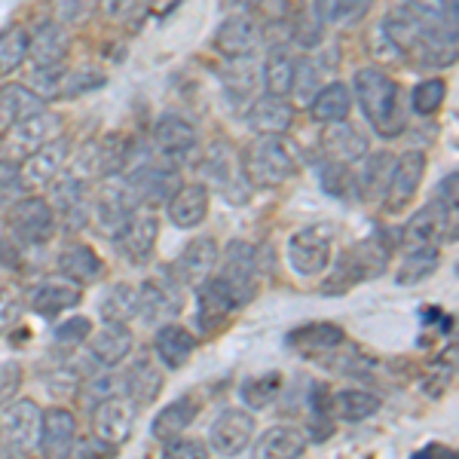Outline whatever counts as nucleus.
<instances>
[{
	"mask_svg": "<svg viewBox=\"0 0 459 459\" xmlns=\"http://www.w3.org/2000/svg\"><path fill=\"white\" fill-rule=\"evenodd\" d=\"M438 248H423V251H404V261L398 264V273H395V282L402 288H413L420 285L423 279L432 276L438 270Z\"/></svg>",
	"mask_w": 459,
	"mask_h": 459,
	"instance_id": "47",
	"label": "nucleus"
},
{
	"mask_svg": "<svg viewBox=\"0 0 459 459\" xmlns=\"http://www.w3.org/2000/svg\"><path fill=\"white\" fill-rule=\"evenodd\" d=\"M279 392H282V374L279 371L248 377V380L239 386L242 402H246V407H251V411H266V407L279 398Z\"/></svg>",
	"mask_w": 459,
	"mask_h": 459,
	"instance_id": "48",
	"label": "nucleus"
},
{
	"mask_svg": "<svg viewBox=\"0 0 459 459\" xmlns=\"http://www.w3.org/2000/svg\"><path fill=\"white\" fill-rule=\"evenodd\" d=\"M199 132L196 126L181 114H162L157 126H153V151L160 160L166 162H181L187 160L190 151H196Z\"/></svg>",
	"mask_w": 459,
	"mask_h": 459,
	"instance_id": "17",
	"label": "nucleus"
},
{
	"mask_svg": "<svg viewBox=\"0 0 459 459\" xmlns=\"http://www.w3.org/2000/svg\"><path fill=\"white\" fill-rule=\"evenodd\" d=\"M386 261H389V246L380 236L355 242L352 248H346L343 255H340V261L334 264V270H331L328 282L322 285V291L343 294L355 285L368 282V279L383 276V273H386Z\"/></svg>",
	"mask_w": 459,
	"mask_h": 459,
	"instance_id": "2",
	"label": "nucleus"
},
{
	"mask_svg": "<svg viewBox=\"0 0 459 459\" xmlns=\"http://www.w3.org/2000/svg\"><path fill=\"white\" fill-rule=\"evenodd\" d=\"M181 307H184L181 282H178L172 273L144 279L142 288H138V316H142L147 325H153V322L162 325L166 318L181 313Z\"/></svg>",
	"mask_w": 459,
	"mask_h": 459,
	"instance_id": "15",
	"label": "nucleus"
},
{
	"mask_svg": "<svg viewBox=\"0 0 459 459\" xmlns=\"http://www.w3.org/2000/svg\"><path fill=\"white\" fill-rule=\"evenodd\" d=\"M196 322L203 328V334H214L221 325H227V318L239 309V300L233 298V291L221 282V276H209L203 285H196Z\"/></svg>",
	"mask_w": 459,
	"mask_h": 459,
	"instance_id": "19",
	"label": "nucleus"
},
{
	"mask_svg": "<svg viewBox=\"0 0 459 459\" xmlns=\"http://www.w3.org/2000/svg\"><path fill=\"white\" fill-rule=\"evenodd\" d=\"M62 77H65V65H53V68H34L31 71V92L40 95L43 101L53 99L62 92Z\"/></svg>",
	"mask_w": 459,
	"mask_h": 459,
	"instance_id": "55",
	"label": "nucleus"
},
{
	"mask_svg": "<svg viewBox=\"0 0 459 459\" xmlns=\"http://www.w3.org/2000/svg\"><path fill=\"white\" fill-rule=\"evenodd\" d=\"M157 236H160V221L151 209H135L132 221L120 230V236L114 239L117 251L126 264L132 266H144L151 264L153 248H157Z\"/></svg>",
	"mask_w": 459,
	"mask_h": 459,
	"instance_id": "14",
	"label": "nucleus"
},
{
	"mask_svg": "<svg viewBox=\"0 0 459 459\" xmlns=\"http://www.w3.org/2000/svg\"><path fill=\"white\" fill-rule=\"evenodd\" d=\"M331 407H334V413L340 420H346V423H361V420L374 417L380 411V398L365 389H343L331 398Z\"/></svg>",
	"mask_w": 459,
	"mask_h": 459,
	"instance_id": "45",
	"label": "nucleus"
},
{
	"mask_svg": "<svg viewBox=\"0 0 459 459\" xmlns=\"http://www.w3.org/2000/svg\"><path fill=\"white\" fill-rule=\"evenodd\" d=\"M246 175L251 187H279L298 172V157L282 135H261L248 151Z\"/></svg>",
	"mask_w": 459,
	"mask_h": 459,
	"instance_id": "3",
	"label": "nucleus"
},
{
	"mask_svg": "<svg viewBox=\"0 0 459 459\" xmlns=\"http://www.w3.org/2000/svg\"><path fill=\"white\" fill-rule=\"evenodd\" d=\"M322 151L328 153V160L352 166V162H359V160L368 157V138L361 135V132L355 129L350 120L331 123L328 132L322 135Z\"/></svg>",
	"mask_w": 459,
	"mask_h": 459,
	"instance_id": "33",
	"label": "nucleus"
},
{
	"mask_svg": "<svg viewBox=\"0 0 459 459\" xmlns=\"http://www.w3.org/2000/svg\"><path fill=\"white\" fill-rule=\"evenodd\" d=\"M86 343H89V355H92L95 365H99V368H117L120 361L129 359L135 340H132L129 325L105 322V328H101L99 334H89Z\"/></svg>",
	"mask_w": 459,
	"mask_h": 459,
	"instance_id": "25",
	"label": "nucleus"
},
{
	"mask_svg": "<svg viewBox=\"0 0 459 459\" xmlns=\"http://www.w3.org/2000/svg\"><path fill=\"white\" fill-rule=\"evenodd\" d=\"M199 413V402L194 395H181L175 398L172 404H166L162 411L153 417V438L157 441H169V438H178V435H184L190 429V423L196 420Z\"/></svg>",
	"mask_w": 459,
	"mask_h": 459,
	"instance_id": "37",
	"label": "nucleus"
},
{
	"mask_svg": "<svg viewBox=\"0 0 459 459\" xmlns=\"http://www.w3.org/2000/svg\"><path fill=\"white\" fill-rule=\"evenodd\" d=\"M138 316V288L129 282H114L101 298V322H123Z\"/></svg>",
	"mask_w": 459,
	"mask_h": 459,
	"instance_id": "43",
	"label": "nucleus"
},
{
	"mask_svg": "<svg viewBox=\"0 0 459 459\" xmlns=\"http://www.w3.org/2000/svg\"><path fill=\"white\" fill-rule=\"evenodd\" d=\"M25 178H22V166L13 160H0V205L16 203L25 196Z\"/></svg>",
	"mask_w": 459,
	"mask_h": 459,
	"instance_id": "53",
	"label": "nucleus"
},
{
	"mask_svg": "<svg viewBox=\"0 0 459 459\" xmlns=\"http://www.w3.org/2000/svg\"><path fill=\"white\" fill-rule=\"evenodd\" d=\"M392 166H395V157H392L389 151H377V153L368 157L365 172H361V178H359L361 196H365L368 203H374V199H383V194H386Z\"/></svg>",
	"mask_w": 459,
	"mask_h": 459,
	"instance_id": "46",
	"label": "nucleus"
},
{
	"mask_svg": "<svg viewBox=\"0 0 459 459\" xmlns=\"http://www.w3.org/2000/svg\"><path fill=\"white\" fill-rule=\"evenodd\" d=\"M343 343H346L343 328H340V325H331V322H309L288 334V346L303 355H309V359H325V355L340 350Z\"/></svg>",
	"mask_w": 459,
	"mask_h": 459,
	"instance_id": "26",
	"label": "nucleus"
},
{
	"mask_svg": "<svg viewBox=\"0 0 459 459\" xmlns=\"http://www.w3.org/2000/svg\"><path fill=\"white\" fill-rule=\"evenodd\" d=\"M162 454L166 456H181V459H203L205 454H209V447H205L203 441H187V438H169L162 441Z\"/></svg>",
	"mask_w": 459,
	"mask_h": 459,
	"instance_id": "59",
	"label": "nucleus"
},
{
	"mask_svg": "<svg viewBox=\"0 0 459 459\" xmlns=\"http://www.w3.org/2000/svg\"><path fill=\"white\" fill-rule=\"evenodd\" d=\"M40 110H47V101L37 92H31L28 86L22 83L0 86V123L16 126L22 120H28V117L40 114Z\"/></svg>",
	"mask_w": 459,
	"mask_h": 459,
	"instance_id": "40",
	"label": "nucleus"
},
{
	"mask_svg": "<svg viewBox=\"0 0 459 459\" xmlns=\"http://www.w3.org/2000/svg\"><path fill=\"white\" fill-rule=\"evenodd\" d=\"M456 236V205H447L441 199L420 209L411 221L402 227L398 242L404 251H423V248H441L444 239Z\"/></svg>",
	"mask_w": 459,
	"mask_h": 459,
	"instance_id": "4",
	"label": "nucleus"
},
{
	"mask_svg": "<svg viewBox=\"0 0 459 459\" xmlns=\"http://www.w3.org/2000/svg\"><path fill=\"white\" fill-rule=\"evenodd\" d=\"M352 95L359 99L368 123L380 138H398L407 126L402 86L380 68H359L352 77Z\"/></svg>",
	"mask_w": 459,
	"mask_h": 459,
	"instance_id": "1",
	"label": "nucleus"
},
{
	"mask_svg": "<svg viewBox=\"0 0 459 459\" xmlns=\"http://www.w3.org/2000/svg\"><path fill=\"white\" fill-rule=\"evenodd\" d=\"M257 43H261V28L251 16H227L214 31V49L224 58L255 56Z\"/></svg>",
	"mask_w": 459,
	"mask_h": 459,
	"instance_id": "24",
	"label": "nucleus"
},
{
	"mask_svg": "<svg viewBox=\"0 0 459 459\" xmlns=\"http://www.w3.org/2000/svg\"><path fill=\"white\" fill-rule=\"evenodd\" d=\"M178 187H181V172H178L175 162L166 160L138 162L135 169H129V178H126V190L138 203V209H157V205L169 203V196Z\"/></svg>",
	"mask_w": 459,
	"mask_h": 459,
	"instance_id": "6",
	"label": "nucleus"
},
{
	"mask_svg": "<svg viewBox=\"0 0 459 459\" xmlns=\"http://www.w3.org/2000/svg\"><path fill=\"white\" fill-rule=\"evenodd\" d=\"M58 126H62V120H58L56 114H49V110H40V114L10 126V138H6V142H10V151L25 160L28 153L37 151L40 144L53 142L58 135Z\"/></svg>",
	"mask_w": 459,
	"mask_h": 459,
	"instance_id": "28",
	"label": "nucleus"
},
{
	"mask_svg": "<svg viewBox=\"0 0 459 459\" xmlns=\"http://www.w3.org/2000/svg\"><path fill=\"white\" fill-rule=\"evenodd\" d=\"M352 187H355V181H352V172H350V166H346V162H334V160L325 162L322 190H328L331 196H346Z\"/></svg>",
	"mask_w": 459,
	"mask_h": 459,
	"instance_id": "54",
	"label": "nucleus"
},
{
	"mask_svg": "<svg viewBox=\"0 0 459 459\" xmlns=\"http://www.w3.org/2000/svg\"><path fill=\"white\" fill-rule=\"evenodd\" d=\"M105 71H99L95 65H80V68L68 71L65 68V77H62V95L68 99H77L83 92H95L99 86H105Z\"/></svg>",
	"mask_w": 459,
	"mask_h": 459,
	"instance_id": "50",
	"label": "nucleus"
},
{
	"mask_svg": "<svg viewBox=\"0 0 459 459\" xmlns=\"http://www.w3.org/2000/svg\"><path fill=\"white\" fill-rule=\"evenodd\" d=\"M426 178V153L423 151H404L402 157H395V166H392L389 175V187L383 194V209L389 214L404 212L407 205L413 203L420 184Z\"/></svg>",
	"mask_w": 459,
	"mask_h": 459,
	"instance_id": "13",
	"label": "nucleus"
},
{
	"mask_svg": "<svg viewBox=\"0 0 459 459\" xmlns=\"http://www.w3.org/2000/svg\"><path fill=\"white\" fill-rule=\"evenodd\" d=\"M251 89H255V58H230V65L224 68V92L246 101Z\"/></svg>",
	"mask_w": 459,
	"mask_h": 459,
	"instance_id": "49",
	"label": "nucleus"
},
{
	"mask_svg": "<svg viewBox=\"0 0 459 459\" xmlns=\"http://www.w3.org/2000/svg\"><path fill=\"white\" fill-rule=\"evenodd\" d=\"M291 123H294V108L282 95L266 92L264 99H257L248 108V126L257 135H285L291 129Z\"/></svg>",
	"mask_w": 459,
	"mask_h": 459,
	"instance_id": "30",
	"label": "nucleus"
},
{
	"mask_svg": "<svg viewBox=\"0 0 459 459\" xmlns=\"http://www.w3.org/2000/svg\"><path fill=\"white\" fill-rule=\"evenodd\" d=\"M331 251H334V224H309L288 239V264L298 276L309 279L328 270Z\"/></svg>",
	"mask_w": 459,
	"mask_h": 459,
	"instance_id": "7",
	"label": "nucleus"
},
{
	"mask_svg": "<svg viewBox=\"0 0 459 459\" xmlns=\"http://www.w3.org/2000/svg\"><path fill=\"white\" fill-rule=\"evenodd\" d=\"M123 383H126V395H129L138 407L153 404L162 395V386H166L162 371L153 365V359H147V355L144 359L132 361L129 371H126V377H123Z\"/></svg>",
	"mask_w": 459,
	"mask_h": 459,
	"instance_id": "34",
	"label": "nucleus"
},
{
	"mask_svg": "<svg viewBox=\"0 0 459 459\" xmlns=\"http://www.w3.org/2000/svg\"><path fill=\"white\" fill-rule=\"evenodd\" d=\"M426 22L429 19H423L420 13H413L411 6H404V10L389 13L386 22H383V34L389 37V43L398 49V53L417 62L420 40H423V31H426Z\"/></svg>",
	"mask_w": 459,
	"mask_h": 459,
	"instance_id": "31",
	"label": "nucleus"
},
{
	"mask_svg": "<svg viewBox=\"0 0 459 459\" xmlns=\"http://www.w3.org/2000/svg\"><path fill=\"white\" fill-rule=\"evenodd\" d=\"M37 447L43 456H71L77 447V417L65 407H49L47 413H40Z\"/></svg>",
	"mask_w": 459,
	"mask_h": 459,
	"instance_id": "22",
	"label": "nucleus"
},
{
	"mask_svg": "<svg viewBox=\"0 0 459 459\" xmlns=\"http://www.w3.org/2000/svg\"><path fill=\"white\" fill-rule=\"evenodd\" d=\"M56 209L49 199L43 196H19L16 203H10L6 212V227H10L13 239L22 246H47L56 236Z\"/></svg>",
	"mask_w": 459,
	"mask_h": 459,
	"instance_id": "5",
	"label": "nucleus"
},
{
	"mask_svg": "<svg viewBox=\"0 0 459 459\" xmlns=\"http://www.w3.org/2000/svg\"><path fill=\"white\" fill-rule=\"evenodd\" d=\"M203 175H205V187L221 190V196L230 199V203H236V205L248 203L251 181H248L246 169L236 162L233 147H227L221 142L212 144L203 160Z\"/></svg>",
	"mask_w": 459,
	"mask_h": 459,
	"instance_id": "9",
	"label": "nucleus"
},
{
	"mask_svg": "<svg viewBox=\"0 0 459 459\" xmlns=\"http://www.w3.org/2000/svg\"><path fill=\"white\" fill-rule=\"evenodd\" d=\"M71 53V37L58 22H43L31 34L28 43V56H31L34 68H53V65H65Z\"/></svg>",
	"mask_w": 459,
	"mask_h": 459,
	"instance_id": "29",
	"label": "nucleus"
},
{
	"mask_svg": "<svg viewBox=\"0 0 459 459\" xmlns=\"http://www.w3.org/2000/svg\"><path fill=\"white\" fill-rule=\"evenodd\" d=\"M40 435V407L31 398H19V402L0 404V454L19 456L37 444Z\"/></svg>",
	"mask_w": 459,
	"mask_h": 459,
	"instance_id": "8",
	"label": "nucleus"
},
{
	"mask_svg": "<svg viewBox=\"0 0 459 459\" xmlns=\"http://www.w3.org/2000/svg\"><path fill=\"white\" fill-rule=\"evenodd\" d=\"M49 190H53L56 218L62 221L65 230H71V233L83 230L89 224V218H92V199H89L86 181H80V178H74L68 172V175H58L49 184Z\"/></svg>",
	"mask_w": 459,
	"mask_h": 459,
	"instance_id": "16",
	"label": "nucleus"
},
{
	"mask_svg": "<svg viewBox=\"0 0 459 459\" xmlns=\"http://www.w3.org/2000/svg\"><path fill=\"white\" fill-rule=\"evenodd\" d=\"M221 261V248L212 236H196L194 242H187L184 251L175 261V279L187 288L203 285L205 279L214 273V266Z\"/></svg>",
	"mask_w": 459,
	"mask_h": 459,
	"instance_id": "20",
	"label": "nucleus"
},
{
	"mask_svg": "<svg viewBox=\"0 0 459 459\" xmlns=\"http://www.w3.org/2000/svg\"><path fill=\"white\" fill-rule=\"evenodd\" d=\"M218 264H221V282L233 291L239 307H246L257 294V248L242 239H233L224 251V261Z\"/></svg>",
	"mask_w": 459,
	"mask_h": 459,
	"instance_id": "11",
	"label": "nucleus"
},
{
	"mask_svg": "<svg viewBox=\"0 0 459 459\" xmlns=\"http://www.w3.org/2000/svg\"><path fill=\"white\" fill-rule=\"evenodd\" d=\"M95 151H99V178H117L135 157V142L123 132H108L95 142Z\"/></svg>",
	"mask_w": 459,
	"mask_h": 459,
	"instance_id": "39",
	"label": "nucleus"
},
{
	"mask_svg": "<svg viewBox=\"0 0 459 459\" xmlns=\"http://www.w3.org/2000/svg\"><path fill=\"white\" fill-rule=\"evenodd\" d=\"M444 99H447V83L438 77L432 80H423L417 89H413V110H417L420 117H432L435 110L444 105Z\"/></svg>",
	"mask_w": 459,
	"mask_h": 459,
	"instance_id": "52",
	"label": "nucleus"
},
{
	"mask_svg": "<svg viewBox=\"0 0 459 459\" xmlns=\"http://www.w3.org/2000/svg\"><path fill=\"white\" fill-rule=\"evenodd\" d=\"M309 110H313L316 120L325 123V126L350 120V114H352V89L346 83H340V80H334V83H325L316 92V99L309 101Z\"/></svg>",
	"mask_w": 459,
	"mask_h": 459,
	"instance_id": "38",
	"label": "nucleus"
},
{
	"mask_svg": "<svg viewBox=\"0 0 459 459\" xmlns=\"http://www.w3.org/2000/svg\"><path fill=\"white\" fill-rule=\"evenodd\" d=\"M22 316V298L16 294V288L0 279V334L10 331Z\"/></svg>",
	"mask_w": 459,
	"mask_h": 459,
	"instance_id": "56",
	"label": "nucleus"
},
{
	"mask_svg": "<svg viewBox=\"0 0 459 459\" xmlns=\"http://www.w3.org/2000/svg\"><path fill=\"white\" fill-rule=\"evenodd\" d=\"M22 386V368L16 361H6L0 365V404H6Z\"/></svg>",
	"mask_w": 459,
	"mask_h": 459,
	"instance_id": "60",
	"label": "nucleus"
},
{
	"mask_svg": "<svg viewBox=\"0 0 459 459\" xmlns=\"http://www.w3.org/2000/svg\"><path fill=\"white\" fill-rule=\"evenodd\" d=\"M28 43H31V31L25 25H19V22H13V25H6L0 31V77L19 71L25 65Z\"/></svg>",
	"mask_w": 459,
	"mask_h": 459,
	"instance_id": "44",
	"label": "nucleus"
},
{
	"mask_svg": "<svg viewBox=\"0 0 459 459\" xmlns=\"http://www.w3.org/2000/svg\"><path fill=\"white\" fill-rule=\"evenodd\" d=\"M294 62H298V58L288 53L285 47L270 49V56H266V62H264V71H261L266 92H270V95H282V99H285V95H291Z\"/></svg>",
	"mask_w": 459,
	"mask_h": 459,
	"instance_id": "42",
	"label": "nucleus"
},
{
	"mask_svg": "<svg viewBox=\"0 0 459 459\" xmlns=\"http://www.w3.org/2000/svg\"><path fill=\"white\" fill-rule=\"evenodd\" d=\"M307 454V435L294 426H270L255 444L257 459H298Z\"/></svg>",
	"mask_w": 459,
	"mask_h": 459,
	"instance_id": "35",
	"label": "nucleus"
},
{
	"mask_svg": "<svg viewBox=\"0 0 459 459\" xmlns=\"http://www.w3.org/2000/svg\"><path fill=\"white\" fill-rule=\"evenodd\" d=\"M153 350H157V359L162 361L166 368H184L190 361V355L196 350V337L190 334L184 325L178 322H162L153 334Z\"/></svg>",
	"mask_w": 459,
	"mask_h": 459,
	"instance_id": "32",
	"label": "nucleus"
},
{
	"mask_svg": "<svg viewBox=\"0 0 459 459\" xmlns=\"http://www.w3.org/2000/svg\"><path fill=\"white\" fill-rule=\"evenodd\" d=\"M322 86H325V80H322V74H318V65L313 62V58H300V62H294L291 92L298 95L300 105H309Z\"/></svg>",
	"mask_w": 459,
	"mask_h": 459,
	"instance_id": "51",
	"label": "nucleus"
},
{
	"mask_svg": "<svg viewBox=\"0 0 459 459\" xmlns=\"http://www.w3.org/2000/svg\"><path fill=\"white\" fill-rule=\"evenodd\" d=\"M169 221L181 230H194L205 221L209 214V187L203 181L199 184H181L166 203Z\"/></svg>",
	"mask_w": 459,
	"mask_h": 459,
	"instance_id": "27",
	"label": "nucleus"
},
{
	"mask_svg": "<svg viewBox=\"0 0 459 459\" xmlns=\"http://www.w3.org/2000/svg\"><path fill=\"white\" fill-rule=\"evenodd\" d=\"M65 169H68V142L65 138H53L22 160L25 187H49Z\"/></svg>",
	"mask_w": 459,
	"mask_h": 459,
	"instance_id": "21",
	"label": "nucleus"
},
{
	"mask_svg": "<svg viewBox=\"0 0 459 459\" xmlns=\"http://www.w3.org/2000/svg\"><path fill=\"white\" fill-rule=\"evenodd\" d=\"M456 181H459V175H456V172H450V175L438 184V199H441V203L456 205Z\"/></svg>",
	"mask_w": 459,
	"mask_h": 459,
	"instance_id": "61",
	"label": "nucleus"
},
{
	"mask_svg": "<svg viewBox=\"0 0 459 459\" xmlns=\"http://www.w3.org/2000/svg\"><path fill=\"white\" fill-rule=\"evenodd\" d=\"M450 380H454V361L447 365V359H444V361H438V365L429 368V374L423 380V392L429 398H441L444 392H447Z\"/></svg>",
	"mask_w": 459,
	"mask_h": 459,
	"instance_id": "58",
	"label": "nucleus"
},
{
	"mask_svg": "<svg viewBox=\"0 0 459 459\" xmlns=\"http://www.w3.org/2000/svg\"><path fill=\"white\" fill-rule=\"evenodd\" d=\"M374 0H316V19L325 28H352L371 13Z\"/></svg>",
	"mask_w": 459,
	"mask_h": 459,
	"instance_id": "41",
	"label": "nucleus"
},
{
	"mask_svg": "<svg viewBox=\"0 0 459 459\" xmlns=\"http://www.w3.org/2000/svg\"><path fill=\"white\" fill-rule=\"evenodd\" d=\"M251 435H255V413L242 407H227L214 417L205 447L214 456H236L251 444Z\"/></svg>",
	"mask_w": 459,
	"mask_h": 459,
	"instance_id": "12",
	"label": "nucleus"
},
{
	"mask_svg": "<svg viewBox=\"0 0 459 459\" xmlns=\"http://www.w3.org/2000/svg\"><path fill=\"white\" fill-rule=\"evenodd\" d=\"M138 423V404L129 395H108L99 398L92 407V435L95 441L108 444V447H120L132 438Z\"/></svg>",
	"mask_w": 459,
	"mask_h": 459,
	"instance_id": "10",
	"label": "nucleus"
},
{
	"mask_svg": "<svg viewBox=\"0 0 459 459\" xmlns=\"http://www.w3.org/2000/svg\"><path fill=\"white\" fill-rule=\"evenodd\" d=\"M80 300H83V288L77 282H71V279H43V282H37L31 288V294H28V307H31V313L43 316V318H56L62 313H68V309L80 307Z\"/></svg>",
	"mask_w": 459,
	"mask_h": 459,
	"instance_id": "23",
	"label": "nucleus"
},
{
	"mask_svg": "<svg viewBox=\"0 0 459 459\" xmlns=\"http://www.w3.org/2000/svg\"><path fill=\"white\" fill-rule=\"evenodd\" d=\"M89 334H92V322L86 316H74L68 322H62L56 328V343H65V346H80L86 343Z\"/></svg>",
	"mask_w": 459,
	"mask_h": 459,
	"instance_id": "57",
	"label": "nucleus"
},
{
	"mask_svg": "<svg viewBox=\"0 0 459 459\" xmlns=\"http://www.w3.org/2000/svg\"><path fill=\"white\" fill-rule=\"evenodd\" d=\"M58 273L65 279H71V282L86 285L95 282L105 273V264L95 255V248L83 246V242H74V246H65L62 255H58Z\"/></svg>",
	"mask_w": 459,
	"mask_h": 459,
	"instance_id": "36",
	"label": "nucleus"
},
{
	"mask_svg": "<svg viewBox=\"0 0 459 459\" xmlns=\"http://www.w3.org/2000/svg\"><path fill=\"white\" fill-rule=\"evenodd\" d=\"M135 209H138V203L132 199L129 190H126V184H108V187H101V194L95 196V203H92L95 227H99L108 239H117L120 230L132 221Z\"/></svg>",
	"mask_w": 459,
	"mask_h": 459,
	"instance_id": "18",
	"label": "nucleus"
}]
</instances>
